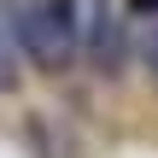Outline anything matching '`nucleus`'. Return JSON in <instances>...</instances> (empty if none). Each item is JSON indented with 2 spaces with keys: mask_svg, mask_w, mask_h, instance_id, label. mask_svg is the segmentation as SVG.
Listing matches in <instances>:
<instances>
[{
  "mask_svg": "<svg viewBox=\"0 0 158 158\" xmlns=\"http://www.w3.org/2000/svg\"><path fill=\"white\" fill-rule=\"evenodd\" d=\"M129 53L147 64V76L158 82V23H152V29H141V35H129Z\"/></svg>",
  "mask_w": 158,
  "mask_h": 158,
  "instance_id": "obj_3",
  "label": "nucleus"
},
{
  "mask_svg": "<svg viewBox=\"0 0 158 158\" xmlns=\"http://www.w3.org/2000/svg\"><path fill=\"white\" fill-rule=\"evenodd\" d=\"M76 29H82V59L100 76H117L129 64V23L106 0H76Z\"/></svg>",
  "mask_w": 158,
  "mask_h": 158,
  "instance_id": "obj_2",
  "label": "nucleus"
},
{
  "mask_svg": "<svg viewBox=\"0 0 158 158\" xmlns=\"http://www.w3.org/2000/svg\"><path fill=\"white\" fill-rule=\"evenodd\" d=\"M135 12H152V18H158V0H135Z\"/></svg>",
  "mask_w": 158,
  "mask_h": 158,
  "instance_id": "obj_4",
  "label": "nucleus"
},
{
  "mask_svg": "<svg viewBox=\"0 0 158 158\" xmlns=\"http://www.w3.org/2000/svg\"><path fill=\"white\" fill-rule=\"evenodd\" d=\"M18 18V47L41 70H70L82 59V29H76V0H41V6H12Z\"/></svg>",
  "mask_w": 158,
  "mask_h": 158,
  "instance_id": "obj_1",
  "label": "nucleus"
}]
</instances>
